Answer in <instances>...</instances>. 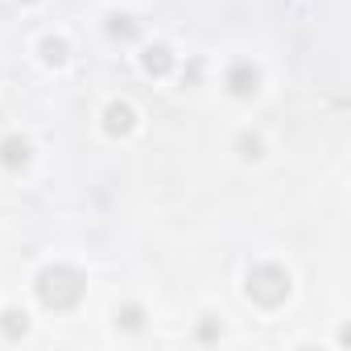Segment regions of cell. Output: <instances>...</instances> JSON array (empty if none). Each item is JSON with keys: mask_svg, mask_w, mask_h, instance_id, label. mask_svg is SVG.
Here are the masks:
<instances>
[{"mask_svg": "<svg viewBox=\"0 0 351 351\" xmlns=\"http://www.w3.org/2000/svg\"><path fill=\"white\" fill-rule=\"evenodd\" d=\"M141 322H145L141 306H124V310L116 314V326H124V330H141Z\"/></svg>", "mask_w": 351, "mask_h": 351, "instance_id": "obj_10", "label": "cell"}, {"mask_svg": "<svg viewBox=\"0 0 351 351\" xmlns=\"http://www.w3.org/2000/svg\"><path fill=\"white\" fill-rule=\"evenodd\" d=\"M141 66H145V75L161 79V75H169V71H173V54H169L165 46H149V50L141 54Z\"/></svg>", "mask_w": 351, "mask_h": 351, "instance_id": "obj_6", "label": "cell"}, {"mask_svg": "<svg viewBox=\"0 0 351 351\" xmlns=\"http://www.w3.org/2000/svg\"><path fill=\"white\" fill-rule=\"evenodd\" d=\"M244 289H248V298H252L256 306H265V310H273V306H281V302L289 298V289H293V281H289V273H285L281 265H256V269L248 273V281H244Z\"/></svg>", "mask_w": 351, "mask_h": 351, "instance_id": "obj_2", "label": "cell"}, {"mask_svg": "<svg viewBox=\"0 0 351 351\" xmlns=\"http://www.w3.org/2000/svg\"><path fill=\"white\" fill-rule=\"evenodd\" d=\"M108 34L128 42V38H136V34H141V25H136L132 17H124V13H112V17H108Z\"/></svg>", "mask_w": 351, "mask_h": 351, "instance_id": "obj_8", "label": "cell"}, {"mask_svg": "<svg viewBox=\"0 0 351 351\" xmlns=\"http://www.w3.org/2000/svg\"><path fill=\"white\" fill-rule=\"evenodd\" d=\"M0 165H9V169L29 165V141H21V136H5V141H0Z\"/></svg>", "mask_w": 351, "mask_h": 351, "instance_id": "obj_5", "label": "cell"}, {"mask_svg": "<svg viewBox=\"0 0 351 351\" xmlns=\"http://www.w3.org/2000/svg\"><path fill=\"white\" fill-rule=\"evenodd\" d=\"M104 128H108V136H128V132L136 128V112H132L128 104H108Z\"/></svg>", "mask_w": 351, "mask_h": 351, "instance_id": "obj_4", "label": "cell"}, {"mask_svg": "<svg viewBox=\"0 0 351 351\" xmlns=\"http://www.w3.org/2000/svg\"><path fill=\"white\" fill-rule=\"evenodd\" d=\"M240 153L244 157H261V141L256 136H240Z\"/></svg>", "mask_w": 351, "mask_h": 351, "instance_id": "obj_11", "label": "cell"}, {"mask_svg": "<svg viewBox=\"0 0 351 351\" xmlns=\"http://www.w3.org/2000/svg\"><path fill=\"white\" fill-rule=\"evenodd\" d=\"M228 91L240 95V99L256 95V91H261V71H256L252 62H236V66L228 71Z\"/></svg>", "mask_w": 351, "mask_h": 351, "instance_id": "obj_3", "label": "cell"}, {"mask_svg": "<svg viewBox=\"0 0 351 351\" xmlns=\"http://www.w3.org/2000/svg\"><path fill=\"white\" fill-rule=\"evenodd\" d=\"M199 339H203V343H211V339H219V322H215V318H207V322L199 326Z\"/></svg>", "mask_w": 351, "mask_h": 351, "instance_id": "obj_12", "label": "cell"}, {"mask_svg": "<svg viewBox=\"0 0 351 351\" xmlns=\"http://www.w3.org/2000/svg\"><path fill=\"white\" fill-rule=\"evenodd\" d=\"M0 330H5V339H21L29 330V318L21 310H5V314H0Z\"/></svg>", "mask_w": 351, "mask_h": 351, "instance_id": "obj_7", "label": "cell"}, {"mask_svg": "<svg viewBox=\"0 0 351 351\" xmlns=\"http://www.w3.org/2000/svg\"><path fill=\"white\" fill-rule=\"evenodd\" d=\"M34 289H38V302H42L46 310L62 314V310H75V306L83 302L87 281H83L79 269H71V265H54V269H46V273L38 277Z\"/></svg>", "mask_w": 351, "mask_h": 351, "instance_id": "obj_1", "label": "cell"}, {"mask_svg": "<svg viewBox=\"0 0 351 351\" xmlns=\"http://www.w3.org/2000/svg\"><path fill=\"white\" fill-rule=\"evenodd\" d=\"M42 58H46L50 66H62V62L71 58V50H66L62 38H46V42H42Z\"/></svg>", "mask_w": 351, "mask_h": 351, "instance_id": "obj_9", "label": "cell"}]
</instances>
